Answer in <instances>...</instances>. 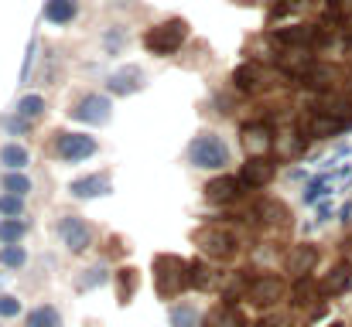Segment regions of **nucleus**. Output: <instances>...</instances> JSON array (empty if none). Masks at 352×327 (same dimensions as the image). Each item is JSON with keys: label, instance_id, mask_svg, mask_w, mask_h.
Wrapping results in <instances>:
<instances>
[{"label": "nucleus", "instance_id": "0eeeda50", "mask_svg": "<svg viewBox=\"0 0 352 327\" xmlns=\"http://www.w3.org/2000/svg\"><path fill=\"white\" fill-rule=\"evenodd\" d=\"M284 293H287V287H284L280 276H253L250 287H246V300L253 307H274V304L284 300Z\"/></svg>", "mask_w": 352, "mask_h": 327}, {"label": "nucleus", "instance_id": "6e6552de", "mask_svg": "<svg viewBox=\"0 0 352 327\" xmlns=\"http://www.w3.org/2000/svg\"><path fill=\"white\" fill-rule=\"evenodd\" d=\"M55 232H58V239L65 242L69 252H86V249L93 245V228L76 215H65L58 225H55Z\"/></svg>", "mask_w": 352, "mask_h": 327}, {"label": "nucleus", "instance_id": "2f4dec72", "mask_svg": "<svg viewBox=\"0 0 352 327\" xmlns=\"http://www.w3.org/2000/svg\"><path fill=\"white\" fill-rule=\"evenodd\" d=\"M3 191H7V195H17V198H24V195L31 191V181H28L24 174H7V178H3Z\"/></svg>", "mask_w": 352, "mask_h": 327}, {"label": "nucleus", "instance_id": "e433bc0d", "mask_svg": "<svg viewBox=\"0 0 352 327\" xmlns=\"http://www.w3.org/2000/svg\"><path fill=\"white\" fill-rule=\"evenodd\" d=\"M123 41H126V38H123V31H117V34L110 31V34H107V48H113V51H120V48H123Z\"/></svg>", "mask_w": 352, "mask_h": 327}, {"label": "nucleus", "instance_id": "5701e85b", "mask_svg": "<svg viewBox=\"0 0 352 327\" xmlns=\"http://www.w3.org/2000/svg\"><path fill=\"white\" fill-rule=\"evenodd\" d=\"M76 17V0H48L45 3V21L52 24H69Z\"/></svg>", "mask_w": 352, "mask_h": 327}, {"label": "nucleus", "instance_id": "4c0bfd02", "mask_svg": "<svg viewBox=\"0 0 352 327\" xmlns=\"http://www.w3.org/2000/svg\"><path fill=\"white\" fill-rule=\"evenodd\" d=\"M107 252H110V256H126V245H123V239H113V235H110V249H107Z\"/></svg>", "mask_w": 352, "mask_h": 327}, {"label": "nucleus", "instance_id": "423d86ee", "mask_svg": "<svg viewBox=\"0 0 352 327\" xmlns=\"http://www.w3.org/2000/svg\"><path fill=\"white\" fill-rule=\"evenodd\" d=\"M110 99L107 96H96V93H89V96H79L72 109H69V116L72 119H79V123H89V126H103V123H110Z\"/></svg>", "mask_w": 352, "mask_h": 327}, {"label": "nucleus", "instance_id": "473e14b6", "mask_svg": "<svg viewBox=\"0 0 352 327\" xmlns=\"http://www.w3.org/2000/svg\"><path fill=\"white\" fill-rule=\"evenodd\" d=\"M24 259H28V252H24L21 245H3V249H0V266L17 269V266H24Z\"/></svg>", "mask_w": 352, "mask_h": 327}, {"label": "nucleus", "instance_id": "1a4fd4ad", "mask_svg": "<svg viewBox=\"0 0 352 327\" xmlns=\"http://www.w3.org/2000/svg\"><path fill=\"white\" fill-rule=\"evenodd\" d=\"M346 126H349V119H339V116L322 112V109H311V116H308V119H301V133H305V136H311V140L332 136V133H339V130H346Z\"/></svg>", "mask_w": 352, "mask_h": 327}, {"label": "nucleus", "instance_id": "cd10ccee", "mask_svg": "<svg viewBox=\"0 0 352 327\" xmlns=\"http://www.w3.org/2000/svg\"><path fill=\"white\" fill-rule=\"evenodd\" d=\"M24 235H28V225H24V221H10V218L0 221V242H3V245H17Z\"/></svg>", "mask_w": 352, "mask_h": 327}, {"label": "nucleus", "instance_id": "39448f33", "mask_svg": "<svg viewBox=\"0 0 352 327\" xmlns=\"http://www.w3.org/2000/svg\"><path fill=\"white\" fill-rule=\"evenodd\" d=\"M48 150H52L58 160L76 164V160H86V157H93V154H96V140H93V136H86V133H65V130H58V133L52 136Z\"/></svg>", "mask_w": 352, "mask_h": 327}, {"label": "nucleus", "instance_id": "a211bd4d", "mask_svg": "<svg viewBox=\"0 0 352 327\" xmlns=\"http://www.w3.org/2000/svg\"><path fill=\"white\" fill-rule=\"evenodd\" d=\"M274 62H277L284 72H291V75H305V72L311 69V55H308L305 48H284Z\"/></svg>", "mask_w": 352, "mask_h": 327}, {"label": "nucleus", "instance_id": "f8f14e48", "mask_svg": "<svg viewBox=\"0 0 352 327\" xmlns=\"http://www.w3.org/2000/svg\"><path fill=\"white\" fill-rule=\"evenodd\" d=\"M239 181H243V188H267V184L274 181V160H267V157H250V160L243 164V171H239Z\"/></svg>", "mask_w": 352, "mask_h": 327}, {"label": "nucleus", "instance_id": "412c9836", "mask_svg": "<svg viewBox=\"0 0 352 327\" xmlns=\"http://www.w3.org/2000/svg\"><path fill=\"white\" fill-rule=\"evenodd\" d=\"M352 283V266L349 263H339L325 280H322V287H318V293H325V297H336V293H342L346 287Z\"/></svg>", "mask_w": 352, "mask_h": 327}, {"label": "nucleus", "instance_id": "9b49d317", "mask_svg": "<svg viewBox=\"0 0 352 327\" xmlns=\"http://www.w3.org/2000/svg\"><path fill=\"white\" fill-rule=\"evenodd\" d=\"M206 198L212 202V205H233L243 198V181L239 178H212L209 184H206Z\"/></svg>", "mask_w": 352, "mask_h": 327}, {"label": "nucleus", "instance_id": "7c9ffc66", "mask_svg": "<svg viewBox=\"0 0 352 327\" xmlns=\"http://www.w3.org/2000/svg\"><path fill=\"white\" fill-rule=\"evenodd\" d=\"M315 280L311 276H298V283H294V290H291V297H294V304L298 307H308L311 304V297H315Z\"/></svg>", "mask_w": 352, "mask_h": 327}, {"label": "nucleus", "instance_id": "f03ea898", "mask_svg": "<svg viewBox=\"0 0 352 327\" xmlns=\"http://www.w3.org/2000/svg\"><path fill=\"white\" fill-rule=\"evenodd\" d=\"M185 38H188V24H185L182 17H171V21H164V24H154V27L144 34V48H147L151 55H175V51L185 45Z\"/></svg>", "mask_w": 352, "mask_h": 327}, {"label": "nucleus", "instance_id": "dca6fc26", "mask_svg": "<svg viewBox=\"0 0 352 327\" xmlns=\"http://www.w3.org/2000/svg\"><path fill=\"white\" fill-rule=\"evenodd\" d=\"M69 191H72L76 198H100V195H107V191H113V188H110V174L103 171V174H89V178L72 181Z\"/></svg>", "mask_w": 352, "mask_h": 327}, {"label": "nucleus", "instance_id": "f3484780", "mask_svg": "<svg viewBox=\"0 0 352 327\" xmlns=\"http://www.w3.org/2000/svg\"><path fill=\"white\" fill-rule=\"evenodd\" d=\"M315 27H308V24H294V27H280V31H274V41H280L284 48H305V45H311L315 41Z\"/></svg>", "mask_w": 352, "mask_h": 327}, {"label": "nucleus", "instance_id": "393cba45", "mask_svg": "<svg viewBox=\"0 0 352 327\" xmlns=\"http://www.w3.org/2000/svg\"><path fill=\"white\" fill-rule=\"evenodd\" d=\"M28 327H62V314L55 311V307H34L31 314H28Z\"/></svg>", "mask_w": 352, "mask_h": 327}, {"label": "nucleus", "instance_id": "7ed1b4c3", "mask_svg": "<svg viewBox=\"0 0 352 327\" xmlns=\"http://www.w3.org/2000/svg\"><path fill=\"white\" fill-rule=\"evenodd\" d=\"M188 160L202 171H219L230 164V147L216 136V133H199L188 143Z\"/></svg>", "mask_w": 352, "mask_h": 327}, {"label": "nucleus", "instance_id": "72a5a7b5", "mask_svg": "<svg viewBox=\"0 0 352 327\" xmlns=\"http://www.w3.org/2000/svg\"><path fill=\"white\" fill-rule=\"evenodd\" d=\"M0 215H21V198L17 195H0Z\"/></svg>", "mask_w": 352, "mask_h": 327}, {"label": "nucleus", "instance_id": "20e7f679", "mask_svg": "<svg viewBox=\"0 0 352 327\" xmlns=\"http://www.w3.org/2000/svg\"><path fill=\"white\" fill-rule=\"evenodd\" d=\"M195 245L209 256V259H233L236 249H239V242H236L233 232H226L223 225H202V228H195Z\"/></svg>", "mask_w": 352, "mask_h": 327}, {"label": "nucleus", "instance_id": "f257e3e1", "mask_svg": "<svg viewBox=\"0 0 352 327\" xmlns=\"http://www.w3.org/2000/svg\"><path fill=\"white\" fill-rule=\"evenodd\" d=\"M154 287H157L161 300L178 297L188 287V263L178 259V256H164V252L154 256Z\"/></svg>", "mask_w": 352, "mask_h": 327}, {"label": "nucleus", "instance_id": "ddd939ff", "mask_svg": "<svg viewBox=\"0 0 352 327\" xmlns=\"http://www.w3.org/2000/svg\"><path fill=\"white\" fill-rule=\"evenodd\" d=\"M315 263H318V249L315 245H291V252L284 259V269L298 280V276H308L315 269Z\"/></svg>", "mask_w": 352, "mask_h": 327}, {"label": "nucleus", "instance_id": "a878e982", "mask_svg": "<svg viewBox=\"0 0 352 327\" xmlns=\"http://www.w3.org/2000/svg\"><path fill=\"white\" fill-rule=\"evenodd\" d=\"M17 116L28 119V123L41 119V116H45V99H41V96H24V99L17 103Z\"/></svg>", "mask_w": 352, "mask_h": 327}, {"label": "nucleus", "instance_id": "bb28decb", "mask_svg": "<svg viewBox=\"0 0 352 327\" xmlns=\"http://www.w3.org/2000/svg\"><path fill=\"white\" fill-rule=\"evenodd\" d=\"M0 164H7L10 171H17V167L28 164V150L17 147V143H3V147H0Z\"/></svg>", "mask_w": 352, "mask_h": 327}, {"label": "nucleus", "instance_id": "2eb2a0df", "mask_svg": "<svg viewBox=\"0 0 352 327\" xmlns=\"http://www.w3.org/2000/svg\"><path fill=\"white\" fill-rule=\"evenodd\" d=\"M144 79H147V75H144L137 65H126V69H120V72L110 75V82H107V86H110V93H113V96H130V93L144 89Z\"/></svg>", "mask_w": 352, "mask_h": 327}, {"label": "nucleus", "instance_id": "ea45409f", "mask_svg": "<svg viewBox=\"0 0 352 327\" xmlns=\"http://www.w3.org/2000/svg\"><path fill=\"white\" fill-rule=\"evenodd\" d=\"M236 3H270V0H236Z\"/></svg>", "mask_w": 352, "mask_h": 327}, {"label": "nucleus", "instance_id": "9d476101", "mask_svg": "<svg viewBox=\"0 0 352 327\" xmlns=\"http://www.w3.org/2000/svg\"><path fill=\"white\" fill-rule=\"evenodd\" d=\"M270 147H274V130H270V123L256 119V123H246V126H243V150H246L250 157H263Z\"/></svg>", "mask_w": 352, "mask_h": 327}, {"label": "nucleus", "instance_id": "b1692460", "mask_svg": "<svg viewBox=\"0 0 352 327\" xmlns=\"http://www.w3.org/2000/svg\"><path fill=\"white\" fill-rule=\"evenodd\" d=\"M110 280V273H107V266H93V269H82L79 276H76V290L82 293V290H96V287H103Z\"/></svg>", "mask_w": 352, "mask_h": 327}, {"label": "nucleus", "instance_id": "6ab92c4d", "mask_svg": "<svg viewBox=\"0 0 352 327\" xmlns=\"http://www.w3.org/2000/svg\"><path fill=\"white\" fill-rule=\"evenodd\" d=\"M206 327H246V317H243V311L236 304H219L206 317Z\"/></svg>", "mask_w": 352, "mask_h": 327}, {"label": "nucleus", "instance_id": "f704fd0d", "mask_svg": "<svg viewBox=\"0 0 352 327\" xmlns=\"http://www.w3.org/2000/svg\"><path fill=\"white\" fill-rule=\"evenodd\" d=\"M311 0H284V3H277L274 7V17H280V14H294V10H305Z\"/></svg>", "mask_w": 352, "mask_h": 327}, {"label": "nucleus", "instance_id": "c9c22d12", "mask_svg": "<svg viewBox=\"0 0 352 327\" xmlns=\"http://www.w3.org/2000/svg\"><path fill=\"white\" fill-rule=\"evenodd\" d=\"M17 311H21V304L14 297H0V317H17Z\"/></svg>", "mask_w": 352, "mask_h": 327}, {"label": "nucleus", "instance_id": "c756f323", "mask_svg": "<svg viewBox=\"0 0 352 327\" xmlns=\"http://www.w3.org/2000/svg\"><path fill=\"white\" fill-rule=\"evenodd\" d=\"M188 287H195V290L212 287V269L206 263H188Z\"/></svg>", "mask_w": 352, "mask_h": 327}, {"label": "nucleus", "instance_id": "4468645a", "mask_svg": "<svg viewBox=\"0 0 352 327\" xmlns=\"http://www.w3.org/2000/svg\"><path fill=\"white\" fill-rule=\"evenodd\" d=\"M233 82L239 93H260V89L267 86V72H263L260 62H243L233 72Z\"/></svg>", "mask_w": 352, "mask_h": 327}, {"label": "nucleus", "instance_id": "aec40b11", "mask_svg": "<svg viewBox=\"0 0 352 327\" xmlns=\"http://www.w3.org/2000/svg\"><path fill=\"white\" fill-rule=\"evenodd\" d=\"M137 283H140V273L133 269V266H123L113 273V287H117V300L120 307H126L130 300H133V290H137Z\"/></svg>", "mask_w": 352, "mask_h": 327}, {"label": "nucleus", "instance_id": "58836bf2", "mask_svg": "<svg viewBox=\"0 0 352 327\" xmlns=\"http://www.w3.org/2000/svg\"><path fill=\"white\" fill-rule=\"evenodd\" d=\"M3 126H7V130H14V133H24L31 123H28V119H3Z\"/></svg>", "mask_w": 352, "mask_h": 327}, {"label": "nucleus", "instance_id": "c85d7f7f", "mask_svg": "<svg viewBox=\"0 0 352 327\" xmlns=\"http://www.w3.org/2000/svg\"><path fill=\"white\" fill-rule=\"evenodd\" d=\"M171 327H199V314L192 304H175L171 307Z\"/></svg>", "mask_w": 352, "mask_h": 327}, {"label": "nucleus", "instance_id": "4be33fe9", "mask_svg": "<svg viewBox=\"0 0 352 327\" xmlns=\"http://www.w3.org/2000/svg\"><path fill=\"white\" fill-rule=\"evenodd\" d=\"M256 218H260V221H267V225H287V221H291V212H287V205H284V202L267 198V202H260V205H256Z\"/></svg>", "mask_w": 352, "mask_h": 327}]
</instances>
